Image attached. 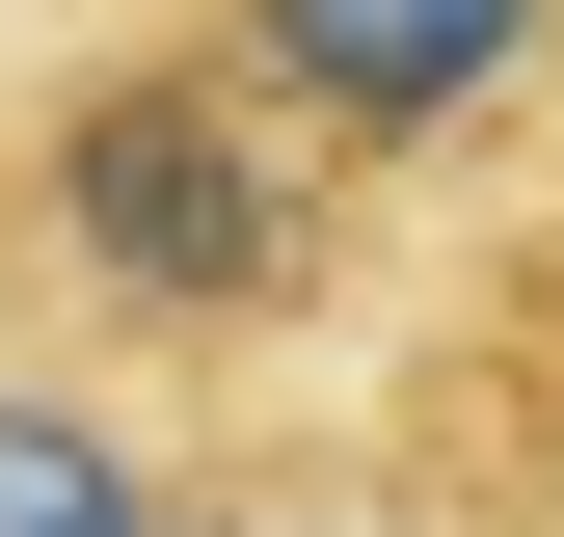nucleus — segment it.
<instances>
[{"label":"nucleus","mask_w":564,"mask_h":537,"mask_svg":"<svg viewBox=\"0 0 564 537\" xmlns=\"http://www.w3.org/2000/svg\"><path fill=\"white\" fill-rule=\"evenodd\" d=\"M0 537H377V484H349V403L323 430H242V403L0 376Z\"/></svg>","instance_id":"nucleus-4"},{"label":"nucleus","mask_w":564,"mask_h":537,"mask_svg":"<svg viewBox=\"0 0 564 537\" xmlns=\"http://www.w3.org/2000/svg\"><path fill=\"white\" fill-rule=\"evenodd\" d=\"M431 268H457V242L377 216V188H349L242 54H188L162 0L0 54V376L323 430V403L403 350Z\"/></svg>","instance_id":"nucleus-1"},{"label":"nucleus","mask_w":564,"mask_h":537,"mask_svg":"<svg viewBox=\"0 0 564 537\" xmlns=\"http://www.w3.org/2000/svg\"><path fill=\"white\" fill-rule=\"evenodd\" d=\"M349 484H377V537H564V268H538V216H484L403 296V350L349 376Z\"/></svg>","instance_id":"nucleus-3"},{"label":"nucleus","mask_w":564,"mask_h":537,"mask_svg":"<svg viewBox=\"0 0 564 537\" xmlns=\"http://www.w3.org/2000/svg\"><path fill=\"white\" fill-rule=\"evenodd\" d=\"M188 54H242L377 216H538L564 188V0H162Z\"/></svg>","instance_id":"nucleus-2"},{"label":"nucleus","mask_w":564,"mask_h":537,"mask_svg":"<svg viewBox=\"0 0 564 537\" xmlns=\"http://www.w3.org/2000/svg\"><path fill=\"white\" fill-rule=\"evenodd\" d=\"M538 268H564V188H538Z\"/></svg>","instance_id":"nucleus-5"}]
</instances>
